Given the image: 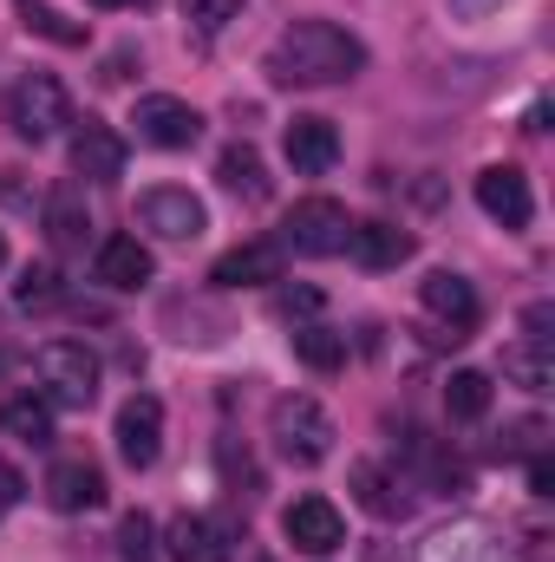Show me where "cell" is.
<instances>
[{
    "label": "cell",
    "mask_w": 555,
    "mask_h": 562,
    "mask_svg": "<svg viewBox=\"0 0 555 562\" xmlns=\"http://www.w3.org/2000/svg\"><path fill=\"white\" fill-rule=\"evenodd\" d=\"M366 66V46L333 26V20H294L269 53V79L275 86H340Z\"/></svg>",
    "instance_id": "cell-1"
},
{
    "label": "cell",
    "mask_w": 555,
    "mask_h": 562,
    "mask_svg": "<svg viewBox=\"0 0 555 562\" xmlns=\"http://www.w3.org/2000/svg\"><path fill=\"white\" fill-rule=\"evenodd\" d=\"M33 373H39V386H46L53 406H79L86 413L99 400V353L86 340H46L33 353Z\"/></svg>",
    "instance_id": "cell-2"
},
{
    "label": "cell",
    "mask_w": 555,
    "mask_h": 562,
    "mask_svg": "<svg viewBox=\"0 0 555 562\" xmlns=\"http://www.w3.org/2000/svg\"><path fill=\"white\" fill-rule=\"evenodd\" d=\"M7 125H13V138H26V144L59 138V125H72L66 86H59L53 72H26V79L7 92Z\"/></svg>",
    "instance_id": "cell-3"
},
{
    "label": "cell",
    "mask_w": 555,
    "mask_h": 562,
    "mask_svg": "<svg viewBox=\"0 0 555 562\" xmlns=\"http://www.w3.org/2000/svg\"><path fill=\"white\" fill-rule=\"evenodd\" d=\"M269 431H275L281 458H294V464H320L327 451H333V419H327V406L320 400H307V393H287L275 400V413H269Z\"/></svg>",
    "instance_id": "cell-4"
},
{
    "label": "cell",
    "mask_w": 555,
    "mask_h": 562,
    "mask_svg": "<svg viewBox=\"0 0 555 562\" xmlns=\"http://www.w3.org/2000/svg\"><path fill=\"white\" fill-rule=\"evenodd\" d=\"M347 229H353L347 203H333V196H301L294 216H287L281 249H294V256H340V249H347Z\"/></svg>",
    "instance_id": "cell-5"
},
{
    "label": "cell",
    "mask_w": 555,
    "mask_h": 562,
    "mask_svg": "<svg viewBox=\"0 0 555 562\" xmlns=\"http://www.w3.org/2000/svg\"><path fill=\"white\" fill-rule=\"evenodd\" d=\"M138 223L157 243H196V236L209 229V210H203V196L163 183V190H144L138 196Z\"/></svg>",
    "instance_id": "cell-6"
},
{
    "label": "cell",
    "mask_w": 555,
    "mask_h": 562,
    "mask_svg": "<svg viewBox=\"0 0 555 562\" xmlns=\"http://www.w3.org/2000/svg\"><path fill=\"white\" fill-rule=\"evenodd\" d=\"M132 125H138V138L157 144V150H190V144L203 138V112H196V105H183V99H170V92L138 99Z\"/></svg>",
    "instance_id": "cell-7"
},
{
    "label": "cell",
    "mask_w": 555,
    "mask_h": 562,
    "mask_svg": "<svg viewBox=\"0 0 555 562\" xmlns=\"http://www.w3.org/2000/svg\"><path fill=\"white\" fill-rule=\"evenodd\" d=\"M477 210H484L490 223H503V229H530V216H536L530 177H523L517 164H490V170H477Z\"/></svg>",
    "instance_id": "cell-8"
},
{
    "label": "cell",
    "mask_w": 555,
    "mask_h": 562,
    "mask_svg": "<svg viewBox=\"0 0 555 562\" xmlns=\"http://www.w3.org/2000/svg\"><path fill=\"white\" fill-rule=\"evenodd\" d=\"M418 301H424V314H431V321H444V327H451V340H464V334L484 321L477 288L457 276V269H431V276L418 281Z\"/></svg>",
    "instance_id": "cell-9"
},
{
    "label": "cell",
    "mask_w": 555,
    "mask_h": 562,
    "mask_svg": "<svg viewBox=\"0 0 555 562\" xmlns=\"http://www.w3.org/2000/svg\"><path fill=\"white\" fill-rule=\"evenodd\" d=\"M418 562H510V550H503V537L490 524L457 517V524H444V530H431L418 543Z\"/></svg>",
    "instance_id": "cell-10"
},
{
    "label": "cell",
    "mask_w": 555,
    "mask_h": 562,
    "mask_svg": "<svg viewBox=\"0 0 555 562\" xmlns=\"http://www.w3.org/2000/svg\"><path fill=\"white\" fill-rule=\"evenodd\" d=\"M281 537H287L301 557H333V550L347 543V524H340V510H333L327 497H294L287 517H281Z\"/></svg>",
    "instance_id": "cell-11"
},
{
    "label": "cell",
    "mask_w": 555,
    "mask_h": 562,
    "mask_svg": "<svg viewBox=\"0 0 555 562\" xmlns=\"http://www.w3.org/2000/svg\"><path fill=\"white\" fill-rule=\"evenodd\" d=\"M157 451H163V400L157 393H132L118 406V458L132 471H150Z\"/></svg>",
    "instance_id": "cell-12"
},
{
    "label": "cell",
    "mask_w": 555,
    "mask_h": 562,
    "mask_svg": "<svg viewBox=\"0 0 555 562\" xmlns=\"http://www.w3.org/2000/svg\"><path fill=\"white\" fill-rule=\"evenodd\" d=\"M281 150H287V164H294L301 177H327V170L340 164V132H333L327 119L301 112V119H287V132H281Z\"/></svg>",
    "instance_id": "cell-13"
},
{
    "label": "cell",
    "mask_w": 555,
    "mask_h": 562,
    "mask_svg": "<svg viewBox=\"0 0 555 562\" xmlns=\"http://www.w3.org/2000/svg\"><path fill=\"white\" fill-rule=\"evenodd\" d=\"M46 504L66 510V517L99 510V504H105V477H99V464H92V458H59V464L46 471Z\"/></svg>",
    "instance_id": "cell-14"
},
{
    "label": "cell",
    "mask_w": 555,
    "mask_h": 562,
    "mask_svg": "<svg viewBox=\"0 0 555 562\" xmlns=\"http://www.w3.org/2000/svg\"><path fill=\"white\" fill-rule=\"evenodd\" d=\"M72 170H79L86 183H118V177H125V138H118L112 125L86 119V125L72 132Z\"/></svg>",
    "instance_id": "cell-15"
},
{
    "label": "cell",
    "mask_w": 555,
    "mask_h": 562,
    "mask_svg": "<svg viewBox=\"0 0 555 562\" xmlns=\"http://www.w3.org/2000/svg\"><path fill=\"white\" fill-rule=\"evenodd\" d=\"M92 276L105 281V288H118V294H132V288H144V281H157V256L144 249L138 236H105Z\"/></svg>",
    "instance_id": "cell-16"
},
{
    "label": "cell",
    "mask_w": 555,
    "mask_h": 562,
    "mask_svg": "<svg viewBox=\"0 0 555 562\" xmlns=\"http://www.w3.org/2000/svg\"><path fill=\"white\" fill-rule=\"evenodd\" d=\"M412 249H418V243L399 229V223H353V229H347V256H353L360 269H373V276H380V269L412 262Z\"/></svg>",
    "instance_id": "cell-17"
},
{
    "label": "cell",
    "mask_w": 555,
    "mask_h": 562,
    "mask_svg": "<svg viewBox=\"0 0 555 562\" xmlns=\"http://www.w3.org/2000/svg\"><path fill=\"white\" fill-rule=\"evenodd\" d=\"M281 269H287V249L281 243H242V249H229L223 262H216V288H269V281H281Z\"/></svg>",
    "instance_id": "cell-18"
},
{
    "label": "cell",
    "mask_w": 555,
    "mask_h": 562,
    "mask_svg": "<svg viewBox=\"0 0 555 562\" xmlns=\"http://www.w3.org/2000/svg\"><path fill=\"white\" fill-rule=\"evenodd\" d=\"M39 216H46V243H53V249H86V236H92V210H86V190H79V183L46 190Z\"/></svg>",
    "instance_id": "cell-19"
},
{
    "label": "cell",
    "mask_w": 555,
    "mask_h": 562,
    "mask_svg": "<svg viewBox=\"0 0 555 562\" xmlns=\"http://www.w3.org/2000/svg\"><path fill=\"white\" fill-rule=\"evenodd\" d=\"M347 484H353V497H360V504H366L380 524H399V517H412V497H406V484H399L386 464H366V458H360Z\"/></svg>",
    "instance_id": "cell-20"
},
{
    "label": "cell",
    "mask_w": 555,
    "mask_h": 562,
    "mask_svg": "<svg viewBox=\"0 0 555 562\" xmlns=\"http://www.w3.org/2000/svg\"><path fill=\"white\" fill-rule=\"evenodd\" d=\"M216 183L229 196H242V203H269V164H262V150L256 144H229L216 157Z\"/></svg>",
    "instance_id": "cell-21"
},
{
    "label": "cell",
    "mask_w": 555,
    "mask_h": 562,
    "mask_svg": "<svg viewBox=\"0 0 555 562\" xmlns=\"http://www.w3.org/2000/svg\"><path fill=\"white\" fill-rule=\"evenodd\" d=\"M163 543H170V562H229V537L209 517H177Z\"/></svg>",
    "instance_id": "cell-22"
},
{
    "label": "cell",
    "mask_w": 555,
    "mask_h": 562,
    "mask_svg": "<svg viewBox=\"0 0 555 562\" xmlns=\"http://www.w3.org/2000/svg\"><path fill=\"white\" fill-rule=\"evenodd\" d=\"M0 431L20 445H53V400L46 393H13L0 406Z\"/></svg>",
    "instance_id": "cell-23"
},
{
    "label": "cell",
    "mask_w": 555,
    "mask_h": 562,
    "mask_svg": "<svg viewBox=\"0 0 555 562\" xmlns=\"http://www.w3.org/2000/svg\"><path fill=\"white\" fill-rule=\"evenodd\" d=\"M294 360L314 367V373H333V367H347V334H333V327H294Z\"/></svg>",
    "instance_id": "cell-24"
},
{
    "label": "cell",
    "mask_w": 555,
    "mask_h": 562,
    "mask_svg": "<svg viewBox=\"0 0 555 562\" xmlns=\"http://www.w3.org/2000/svg\"><path fill=\"white\" fill-rule=\"evenodd\" d=\"M503 373H510L523 393H550L555 386V347H530V340L510 347V353H503Z\"/></svg>",
    "instance_id": "cell-25"
},
{
    "label": "cell",
    "mask_w": 555,
    "mask_h": 562,
    "mask_svg": "<svg viewBox=\"0 0 555 562\" xmlns=\"http://www.w3.org/2000/svg\"><path fill=\"white\" fill-rule=\"evenodd\" d=\"M444 413L451 419H484L490 413V373H451V386H444Z\"/></svg>",
    "instance_id": "cell-26"
},
{
    "label": "cell",
    "mask_w": 555,
    "mask_h": 562,
    "mask_svg": "<svg viewBox=\"0 0 555 562\" xmlns=\"http://www.w3.org/2000/svg\"><path fill=\"white\" fill-rule=\"evenodd\" d=\"M26 33H39V40H53V46H86V26L79 20H66V13H53V7H26Z\"/></svg>",
    "instance_id": "cell-27"
},
{
    "label": "cell",
    "mask_w": 555,
    "mask_h": 562,
    "mask_svg": "<svg viewBox=\"0 0 555 562\" xmlns=\"http://www.w3.org/2000/svg\"><path fill=\"white\" fill-rule=\"evenodd\" d=\"M59 294H66V288H59V269H53V262L26 269V276H20V288H13V301H20V307H53Z\"/></svg>",
    "instance_id": "cell-28"
},
{
    "label": "cell",
    "mask_w": 555,
    "mask_h": 562,
    "mask_svg": "<svg viewBox=\"0 0 555 562\" xmlns=\"http://www.w3.org/2000/svg\"><path fill=\"white\" fill-rule=\"evenodd\" d=\"M150 537H157V530H150V517H144V510H132V517L118 524V557H125V562H150V550H157Z\"/></svg>",
    "instance_id": "cell-29"
},
{
    "label": "cell",
    "mask_w": 555,
    "mask_h": 562,
    "mask_svg": "<svg viewBox=\"0 0 555 562\" xmlns=\"http://www.w3.org/2000/svg\"><path fill=\"white\" fill-rule=\"evenodd\" d=\"M190 20L203 33H223L229 20H242V0H190Z\"/></svg>",
    "instance_id": "cell-30"
},
{
    "label": "cell",
    "mask_w": 555,
    "mask_h": 562,
    "mask_svg": "<svg viewBox=\"0 0 555 562\" xmlns=\"http://www.w3.org/2000/svg\"><path fill=\"white\" fill-rule=\"evenodd\" d=\"M523 327H530V347H555V307L550 301H536V307H523Z\"/></svg>",
    "instance_id": "cell-31"
},
{
    "label": "cell",
    "mask_w": 555,
    "mask_h": 562,
    "mask_svg": "<svg viewBox=\"0 0 555 562\" xmlns=\"http://www.w3.org/2000/svg\"><path fill=\"white\" fill-rule=\"evenodd\" d=\"M0 203H13V210H33V190H26V170H0Z\"/></svg>",
    "instance_id": "cell-32"
},
{
    "label": "cell",
    "mask_w": 555,
    "mask_h": 562,
    "mask_svg": "<svg viewBox=\"0 0 555 562\" xmlns=\"http://www.w3.org/2000/svg\"><path fill=\"white\" fill-rule=\"evenodd\" d=\"M530 491H536V497H555V464L543 458V451L530 458Z\"/></svg>",
    "instance_id": "cell-33"
},
{
    "label": "cell",
    "mask_w": 555,
    "mask_h": 562,
    "mask_svg": "<svg viewBox=\"0 0 555 562\" xmlns=\"http://www.w3.org/2000/svg\"><path fill=\"white\" fill-rule=\"evenodd\" d=\"M281 307H287V314H320V288H287Z\"/></svg>",
    "instance_id": "cell-34"
},
{
    "label": "cell",
    "mask_w": 555,
    "mask_h": 562,
    "mask_svg": "<svg viewBox=\"0 0 555 562\" xmlns=\"http://www.w3.org/2000/svg\"><path fill=\"white\" fill-rule=\"evenodd\" d=\"M20 497H26V477L0 458V510H7V504H20Z\"/></svg>",
    "instance_id": "cell-35"
},
{
    "label": "cell",
    "mask_w": 555,
    "mask_h": 562,
    "mask_svg": "<svg viewBox=\"0 0 555 562\" xmlns=\"http://www.w3.org/2000/svg\"><path fill=\"white\" fill-rule=\"evenodd\" d=\"M92 7H150V0H92Z\"/></svg>",
    "instance_id": "cell-36"
},
{
    "label": "cell",
    "mask_w": 555,
    "mask_h": 562,
    "mask_svg": "<svg viewBox=\"0 0 555 562\" xmlns=\"http://www.w3.org/2000/svg\"><path fill=\"white\" fill-rule=\"evenodd\" d=\"M7 367H13V353H0V373H7Z\"/></svg>",
    "instance_id": "cell-37"
},
{
    "label": "cell",
    "mask_w": 555,
    "mask_h": 562,
    "mask_svg": "<svg viewBox=\"0 0 555 562\" xmlns=\"http://www.w3.org/2000/svg\"><path fill=\"white\" fill-rule=\"evenodd\" d=\"M0 269H7V236H0Z\"/></svg>",
    "instance_id": "cell-38"
}]
</instances>
